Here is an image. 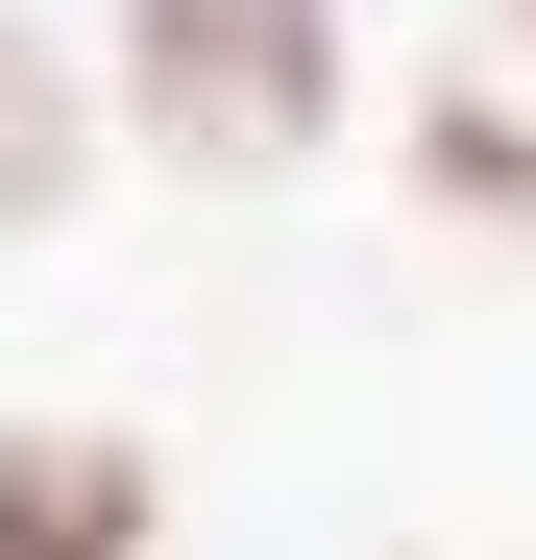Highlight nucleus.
<instances>
[{"label":"nucleus","mask_w":536,"mask_h":560,"mask_svg":"<svg viewBox=\"0 0 536 560\" xmlns=\"http://www.w3.org/2000/svg\"><path fill=\"white\" fill-rule=\"evenodd\" d=\"M98 122L171 196H293L366 122V0H98Z\"/></svg>","instance_id":"nucleus-1"},{"label":"nucleus","mask_w":536,"mask_h":560,"mask_svg":"<svg viewBox=\"0 0 536 560\" xmlns=\"http://www.w3.org/2000/svg\"><path fill=\"white\" fill-rule=\"evenodd\" d=\"M0 560H171V439L25 390L0 415Z\"/></svg>","instance_id":"nucleus-2"},{"label":"nucleus","mask_w":536,"mask_h":560,"mask_svg":"<svg viewBox=\"0 0 536 560\" xmlns=\"http://www.w3.org/2000/svg\"><path fill=\"white\" fill-rule=\"evenodd\" d=\"M98 171H123V122H98V25L0 0V244H73V220H98Z\"/></svg>","instance_id":"nucleus-3"},{"label":"nucleus","mask_w":536,"mask_h":560,"mask_svg":"<svg viewBox=\"0 0 536 560\" xmlns=\"http://www.w3.org/2000/svg\"><path fill=\"white\" fill-rule=\"evenodd\" d=\"M391 196L439 244H536V73H439V98L391 122Z\"/></svg>","instance_id":"nucleus-4"},{"label":"nucleus","mask_w":536,"mask_h":560,"mask_svg":"<svg viewBox=\"0 0 536 560\" xmlns=\"http://www.w3.org/2000/svg\"><path fill=\"white\" fill-rule=\"evenodd\" d=\"M512 73H536V0H512Z\"/></svg>","instance_id":"nucleus-5"}]
</instances>
